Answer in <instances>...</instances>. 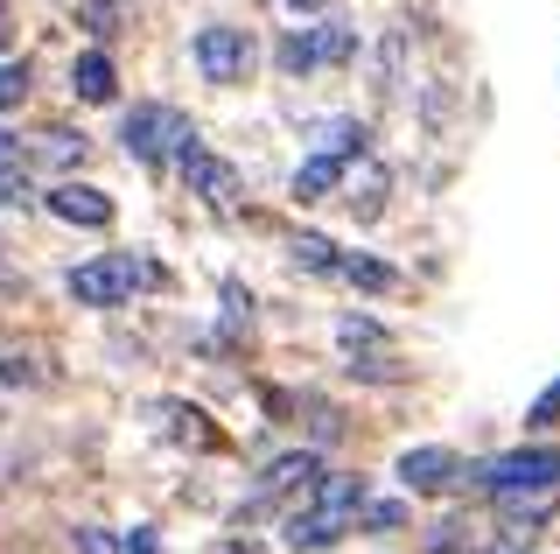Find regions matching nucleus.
<instances>
[{"instance_id": "1", "label": "nucleus", "mask_w": 560, "mask_h": 554, "mask_svg": "<svg viewBox=\"0 0 560 554\" xmlns=\"http://www.w3.org/2000/svg\"><path fill=\"white\" fill-rule=\"evenodd\" d=\"M154 281H162V274L133 253H98V259H84V267H70V296L84 309H119V302H133V288H154Z\"/></svg>"}, {"instance_id": "2", "label": "nucleus", "mask_w": 560, "mask_h": 554, "mask_svg": "<svg viewBox=\"0 0 560 554\" xmlns=\"http://www.w3.org/2000/svg\"><path fill=\"white\" fill-rule=\"evenodd\" d=\"M469 484L477 492H533V484H560V449L553 442H525L512 449V457H498V463H469Z\"/></svg>"}, {"instance_id": "3", "label": "nucleus", "mask_w": 560, "mask_h": 554, "mask_svg": "<svg viewBox=\"0 0 560 554\" xmlns=\"http://www.w3.org/2000/svg\"><path fill=\"white\" fill-rule=\"evenodd\" d=\"M119 141H127L133 162H175V154L197 141V127H189L175 106H133L127 127H119Z\"/></svg>"}, {"instance_id": "4", "label": "nucleus", "mask_w": 560, "mask_h": 554, "mask_svg": "<svg viewBox=\"0 0 560 554\" xmlns=\"http://www.w3.org/2000/svg\"><path fill=\"white\" fill-rule=\"evenodd\" d=\"M197 71L210 84H238L253 71V36H245L238 22H203L197 28Z\"/></svg>"}, {"instance_id": "5", "label": "nucleus", "mask_w": 560, "mask_h": 554, "mask_svg": "<svg viewBox=\"0 0 560 554\" xmlns=\"http://www.w3.org/2000/svg\"><path fill=\"white\" fill-rule=\"evenodd\" d=\"M175 169H183V183L197 189V197H210V204H238V169L218 162L203 141H189L183 154H175Z\"/></svg>"}, {"instance_id": "6", "label": "nucleus", "mask_w": 560, "mask_h": 554, "mask_svg": "<svg viewBox=\"0 0 560 554\" xmlns=\"http://www.w3.org/2000/svg\"><path fill=\"white\" fill-rule=\"evenodd\" d=\"M399 471V484L407 492H420V498H434V492H448V484H463V463H455V449H407V457L393 463Z\"/></svg>"}, {"instance_id": "7", "label": "nucleus", "mask_w": 560, "mask_h": 554, "mask_svg": "<svg viewBox=\"0 0 560 554\" xmlns=\"http://www.w3.org/2000/svg\"><path fill=\"white\" fill-rule=\"evenodd\" d=\"M43 204H49L63 224H92V232H98V224H113V197H105V189H92V183H57Z\"/></svg>"}, {"instance_id": "8", "label": "nucleus", "mask_w": 560, "mask_h": 554, "mask_svg": "<svg viewBox=\"0 0 560 554\" xmlns=\"http://www.w3.org/2000/svg\"><path fill=\"white\" fill-rule=\"evenodd\" d=\"M70 92H78L84 106H113V99H119V71H113V57H105V49H84V57L70 64Z\"/></svg>"}, {"instance_id": "9", "label": "nucleus", "mask_w": 560, "mask_h": 554, "mask_svg": "<svg viewBox=\"0 0 560 554\" xmlns=\"http://www.w3.org/2000/svg\"><path fill=\"white\" fill-rule=\"evenodd\" d=\"M308 506H323V512H358L364 506V477L358 471H329V477H315V492H308Z\"/></svg>"}, {"instance_id": "10", "label": "nucleus", "mask_w": 560, "mask_h": 554, "mask_svg": "<svg viewBox=\"0 0 560 554\" xmlns=\"http://www.w3.org/2000/svg\"><path fill=\"white\" fill-rule=\"evenodd\" d=\"M553 498H560V484H533V492H498V512L512 519V527L533 533V519H547V512H553Z\"/></svg>"}, {"instance_id": "11", "label": "nucleus", "mask_w": 560, "mask_h": 554, "mask_svg": "<svg viewBox=\"0 0 560 554\" xmlns=\"http://www.w3.org/2000/svg\"><path fill=\"white\" fill-rule=\"evenodd\" d=\"M337 183H343V162H337V154H308V162L294 169V197H302V204L329 197V189H337Z\"/></svg>"}, {"instance_id": "12", "label": "nucleus", "mask_w": 560, "mask_h": 554, "mask_svg": "<svg viewBox=\"0 0 560 554\" xmlns=\"http://www.w3.org/2000/svg\"><path fill=\"white\" fill-rule=\"evenodd\" d=\"M337 274H343L350 288H364V296H385V288H399V274L385 267V259H372V253H343Z\"/></svg>"}, {"instance_id": "13", "label": "nucleus", "mask_w": 560, "mask_h": 554, "mask_svg": "<svg viewBox=\"0 0 560 554\" xmlns=\"http://www.w3.org/2000/svg\"><path fill=\"white\" fill-rule=\"evenodd\" d=\"M315 154H337V162L364 154V127L358 119H323V127H315Z\"/></svg>"}, {"instance_id": "14", "label": "nucleus", "mask_w": 560, "mask_h": 554, "mask_svg": "<svg viewBox=\"0 0 560 554\" xmlns=\"http://www.w3.org/2000/svg\"><path fill=\"white\" fill-rule=\"evenodd\" d=\"M315 64H323V36H302V28L280 36V71H288V78H308Z\"/></svg>"}, {"instance_id": "15", "label": "nucleus", "mask_w": 560, "mask_h": 554, "mask_svg": "<svg viewBox=\"0 0 560 554\" xmlns=\"http://www.w3.org/2000/svg\"><path fill=\"white\" fill-rule=\"evenodd\" d=\"M294 259H302L308 274H337V267H343V253L329 246L323 232H294Z\"/></svg>"}, {"instance_id": "16", "label": "nucleus", "mask_w": 560, "mask_h": 554, "mask_svg": "<svg viewBox=\"0 0 560 554\" xmlns=\"http://www.w3.org/2000/svg\"><path fill=\"white\" fill-rule=\"evenodd\" d=\"M119 14H127V0H78V22L92 28V36H113Z\"/></svg>"}, {"instance_id": "17", "label": "nucleus", "mask_w": 560, "mask_h": 554, "mask_svg": "<svg viewBox=\"0 0 560 554\" xmlns=\"http://www.w3.org/2000/svg\"><path fill=\"white\" fill-rule=\"evenodd\" d=\"M22 99H28V64H0V113H14V106H22Z\"/></svg>"}, {"instance_id": "18", "label": "nucleus", "mask_w": 560, "mask_h": 554, "mask_svg": "<svg viewBox=\"0 0 560 554\" xmlns=\"http://www.w3.org/2000/svg\"><path fill=\"white\" fill-rule=\"evenodd\" d=\"M337 337H343V351H358V344H385V323H372V316H343Z\"/></svg>"}, {"instance_id": "19", "label": "nucleus", "mask_w": 560, "mask_h": 554, "mask_svg": "<svg viewBox=\"0 0 560 554\" xmlns=\"http://www.w3.org/2000/svg\"><path fill=\"white\" fill-rule=\"evenodd\" d=\"M22 189H28V162H22V154H0V204H14V197H22Z\"/></svg>"}, {"instance_id": "20", "label": "nucleus", "mask_w": 560, "mask_h": 554, "mask_svg": "<svg viewBox=\"0 0 560 554\" xmlns=\"http://www.w3.org/2000/svg\"><path fill=\"white\" fill-rule=\"evenodd\" d=\"M315 36H323V64H343L350 49H358V36H350L343 22H323V28H315Z\"/></svg>"}, {"instance_id": "21", "label": "nucleus", "mask_w": 560, "mask_h": 554, "mask_svg": "<svg viewBox=\"0 0 560 554\" xmlns=\"http://www.w3.org/2000/svg\"><path fill=\"white\" fill-rule=\"evenodd\" d=\"M70 547H78V554H119V541L105 527H70Z\"/></svg>"}, {"instance_id": "22", "label": "nucleus", "mask_w": 560, "mask_h": 554, "mask_svg": "<svg viewBox=\"0 0 560 554\" xmlns=\"http://www.w3.org/2000/svg\"><path fill=\"white\" fill-rule=\"evenodd\" d=\"M525 422H533V428L560 422V379H553V386H547V393H539V401H533V414H525Z\"/></svg>"}, {"instance_id": "23", "label": "nucleus", "mask_w": 560, "mask_h": 554, "mask_svg": "<svg viewBox=\"0 0 560 554\" xmlns=\"http://www.w3.org/2000/svg\"><path fill=\"white\" fill-rule=\"evenodd\" d=\"M43 154H57V162H70V154H84V141H70L63 127H49V141H43Z\"/></svg>"}, {"instance_id": "24", "label": "nucleus", "mask_w": 560, "mask_h": 554, "mask_svg": "<svg viewBox=\"0 0 560 554\" xmlns=\"http://www.w3.org/2000/svg\"><path fill=\"white\" fill-rule=\"evenodd\" d=\"M364 527H372V533H393L399 527V506H372V512H364Z\"/></svg>"}, {"instance_id": "25", "label": "nucleus", "mask_w": 560, "mask_h": 554, "mask_svg": "<svg viewBox=\"0 0 560 554\" xmlns=\"http://www.w3.org/2000/svg\"><path fill=\"white\" fill-rule=\"evenodd\" d=\"M127 554H162V547H154V533H133V541H127Z\"/></svg>"}, {"instance_id": "26", "label": "nucleus", "mask_w": 560, "mask_h": 554, "mask_svg": "<svg viewBox=\"0 0 560 554\" xmlns=\"http://www.w3.org/2000/svg\"><path fill=\"white\" fill-rule=\"evenodd\" d=\"M288 8H308V14H323V8H329V0H288Z\"/></svg>"}, {"instance_id": "27", "label": "nucleus", "mask_w": 560, "mask_h": 554, "mask_svg": "<svg viewBox=\"0 0 560 554\" xmlns=\"http://www.w3.org/2000/svg\"><path fill=\"white\" fill-rule=\"evenodd\" d=\"M8 148H14V141H8V134H0V154H8Z\"/></svg>"}]
</instances>
